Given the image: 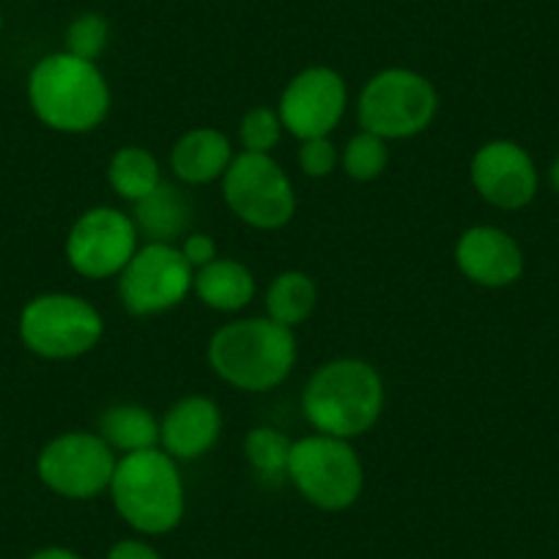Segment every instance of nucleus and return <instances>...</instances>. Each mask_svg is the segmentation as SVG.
Listing matches in <instances>:
<instances>
[{
    "label": "nucleus",
    "instance_id": "1",
    "mask_svg": "<svg viewBox=\"0 0 559 559\" xmlns=\"http://www.w3.org/2000/svg\"><path fill=\"white\" fill-rule=\"evenodd\" d=\"M384 406V384L362 359H335L310 376L302 395L305 417L324 437L357 439L368 433Z\"/></svg>",
    "mask_w": 559,
    "mask_h": 559
},
{
    "label": "nucleus",
    "instance_id": "2",
    "mask_svg": "<svg viewBox=\"0 0 559 559\" xmlns=\"http://www.w3.org/2000/svg\"><path fill=\"white\" fill-rule=\"evenodd\" d=\"M28 99L41 123L72 134L99 127L110 110V91L96 63L72 52H56L36 63Z\"/></svg>",
    "mask_w": 559,
    "mask_h": 559
},
{
    "label": "nucleus",
    "instance_id": "3",
    "mask_svg": "<svg viewBox=\"0 0 559 559\" xmlns=\"http://www.w3.org/2000/svg\"><path fill=\"white\" fill-rule=\"evenodd\" d=\"M297 362V341L288 326L272 319L225 324L209 341V365L236 390L266 392L286 381Z\"/></svg>",
    "mask_w": 559,
    "mask_h": 559
},
{
    "label": "nucleus",
    "instance_id": "4",
    "mask_svg": "<svg viewBox=\"0 0 559 559\" xmlns=\"http://www.w3.org/2000/svg\"><path fill=\"white\" fill-rule=\"evenodd\" d=\"M110 493L118 515L148 535L170 532L185 515V486L179 469L159 448L123 455L112 472Z\"/></svg>",
    "mask_w": 559,
    "mask_h": 559
},
{
    "label": "nucleus",
    "instance_id": "5",
    "mask_svg": "<svg viewBox=\"0 0 559 559\" xmlns=\"http://www.w3.org/2000/svg\"><path fill=\"white\" fill-rule=\"evenodd\" d=\"M288 477L310 504L321 510H346L362 493V464L346 439L305 437L292 444Z\"/></svg>",
    "mask_w": 559,
    "mask_h": 559
},
{
    "label": "nucleus",
    "instance_id": "6",
    "mask_svg": "<svg viewBox=\"0 0 559 559\" xmlns=\"http://www.w3.org/2000/svg\"><path fill=\"white\" fill-rule=\"evenodd\" d=\"M437 107V88L423 74L386 69L365 85L357 112L365 132L384 140H401L431 127Z\"/></svg>",
    "mask_w": 559,
    "mask_h": 559
},
{
    "label": "nucleus",
    "instance_id": "7",
    "mask_svg": "<svg viewBox=\"0 0 559 559\" xmlns=\"http://www.w3.org/2000/svg\"><path fill=\"white\" fill-rule=\"evenodd\" d=\"M20 337L39 357L72 359L99 343L102 316L80 297L45 294L23 308Z\"/></svg>",
    "mask_w": 559,
    "mask_h": 559
},
{
    "label": "nucleus",
    "instance_id": "8",
    "mask_svg": "<svg viewBox=\"0 0 559 559\" xmlns=\"http://www.w3.org/2000/svg\"><path fill=\"white\" fill-rule=\"evenodd\" d=\"M223 195L241 223L261 230L283 228L294 217L297 195L269 154H239L223 176Z\"/></svg>",
    "mask_w": 559,
    "mask_h": 559
},
{
    "label": "nucleus",
    "instance_id": "9",
    "mask_svg": "<svg viewBox=\"0 0 559 559\" xmlns=\"http://www.w3.org/2000/svg\"><path fill=\"white\" fill-rule=\"evenodd\" d=\"M192 266L179 247L148 241L123 266L118 297L134 316H152L176 308L192 288Z\"/></svg>",
    "mask_w": 559,
    "mask_h": 559
},
{
    "label": "nucleus",
    "instance_id": "10",
    "mask_svg": "<svg viewBox=\"0 0 559 559\" xmlns=\"http://www.w3.org/2000/svg\"><path fill=\"white\" fill-rule=\"evenodd\" d=\"M110 444L96 433H63L39 453L41 483L67 499H91L110 488L116 472Z\"/></svg>",
    "mask_w": 559,
    "mask_h": 559
},
{
    "label": "nucleus",
    "instance_id": "11",
    "mask_svg": "<svg viewBox=\"0 0 559 559\" xmlns=\"http://www.w3.org/2000/svg\"><path fill=\"white\" fill-rule=\"evenodd\" d=\"M138 252L134 219L118 209H91L72 225L67 239V258L83 277L105 280L121 274Z\"/></svg>",
    "mask_w": 559,
    "mask_h": 559
},
{
    "label": "nucleus",
    "instance_id": "12",
    "mask_svg": "<svg viewBox=\"0 0 559 559\" xmlns=\"http://www.w3.org/2000/svg\"><path fill=\"white\" fill-rule=\"evenodd\" d=\"M346 83L326 67L305 69L280 96V121L294 138H326L346 112Z\"/></svg>",
    "mask_w": 559,
    "mask_h": 559
},
{
    "label": "nucleus",
    "instance_id": "13",
    "mask_svg": "<svg viewBox=\"0 0 559 559\" xmlns=\"http://www.w3.org/2000/svg\"><path fill=\"white\" fill-rule=\"evenodd\" d=\"M472 185L497 209L526 206L537 192V170L530 154L510 140L486 143L472 159Z\"/></svg>",
    "mask_w": 559,
    "mask_h": 559
},
{
    "label": "nucleus",
    "instance_id": "14",
    "mask_svg": "<svg viewBox=\"0 0 559 559\" xmlns=\"http://www.w3.org/2000/svg\"><path fill=\"white\" fill-rule=\"evenodd\" d=\"M455 261L472 283L486 288L510 286L524 272V255L519 245L504 230L491 225L466 230L455 247Z\"/></svg>",
    "mask_w": 559,
    "mask_h": 559
},
{
    "label": "nucleus",
    "instance_id": "15",
    "mask_svg": "<svg viewBox=\"0 0 559 559\" xmlns=\"http://www.w3.org/2000/svg\"><path fill=\"white\" fill-rule=\"evenodd\" d=\"M223 428L217 403L203 395L181 397L159 423V444L174 461L201 459L214 448Z\"/></svg>",
    "mask_w": 559,
    "mask_h": 559
},
{
    "label": "nucleus",
    "instance_id": "16",
    "mask_svg": "<svg viewBox=\"0 0 559 559\" xmlns=\"http://www.w3.org/2000/svg\"><path fill=\"white\" fill-rule=\"evenodd\" d=\"M234 163L230 140L217 129H192L170 152V168L187 185H209Z\"/></svg>",
    "mask_w": 559,
    "mask_h": 559
},
{
    "label": "nucleus",
    "instance_id": "17",
    "mask_svg": "<svg viewBox=\"0 0 559 559\" xmlns=\"http://www.w3.org/2000/svg\"><path fill=\"white\" fill-rule=\"evenodd\" d=\"M192 219H195L192 203L179 187L159 185L143 201L134 203V228L148 241H159V245H174L176 239H185L192 228Z\"/></svg>",
    "mask_w": 559,
    "mask_h": 559
},
{
    "label": "nucleus",
    "instance_id": "18",
    "mask_svg": "<svg viewBox=\"0 0 559 559\" xmlns=\"http://www.w3.org/2000/svg\"><path fill=\"white\" fill-rule=\"evenodd\" d=\"M192 286L201 302L219 313H236L255 297V280L250 269L230 258H214L212 263L198 269Z\"/></svg>",
    "mask_w": 559,
    "mask_h": 559
},
{
    "label": "nucleus",
    "instance_id": "19",
    "mask_svg": "<svg viewBox=\"0 0 559 559\" xmlns=\"http://www.w3.org/2000/svg\"><path fill=\"white\" fill-rule=\"evenodd\" d=\"M99 437L110 444V450H121L123 455L140 453L159 444V423L148 408L121 403L102 414Z\"/></svg>",
    "mask_w": 559,
    "mask_h": 559
},
{
    "label": "nucleus",
    "instance_id": "20",
    "mask_svg": "<svg viewBox=\"0 0 559 559\" xmlns=\"http://www.w3.org/2000/svg\"><path fill=\"white\" fill-rule=\"evenodd\" d=\"M316 302H319L316 283L302 272L280 274V277L272 280V286L266 292L269 319L288 326V330L305 324L313 316Z\"/></svg>",
    "mask_w": 559,
    "mask_h": 559
},
{
    "label": "nucleus",
    "instance_id": "21",
    "mask_svg": "<svg viewBox=\"0 0 559 559\" xmlns=\"http://www.w3.org/2000/svg\"><path fill=\"white\" fill-rule=\"evenodd\" d=\"M107 179H110V187L118 198L132 203L143 201L148 192L163 185L157 159L140 146L118 148L116 157L110 159V168H107Z\"/></svg>",
    "mask_w": 559,
    "mask_h": 559
},
{
    "label": "nucleus",
    "instance_id": "22",
    "mask_svg": "<svg viewBox=\"0 0 559 559\" xmlns=\"http://www.w3.org/2000/svg\"><path fill=\"white\" fill-rule=\"evenodd\" d=\"M292 444L274 428H252L245 439V455L261 477H280L288 472Z\"/></svg>",
    "mask_w": 559,
    "mask_h": 559
},
{
    "label": "nucleus",
    "instance_id": "23",
    "mask_svg": "<svg viewBox=\"0 0 559 559\" xmlns=\"http://www.w3.org/2000/svg\"><path fill=\"white\" fill-rule=\"evenodd\" d=\"M390 163V148L386 140L373 132H359L348 140L346 154H343V168L354 181H373L384 174Z\"/></svg>",
    "mask_w": 559,
    "mask_h": 559
},
{
    "label": "nucleus",
    "instance_id": "24",
    "mask_svg": "<svg viewBox=\"0 0 559 559\" xmlns=\"http://www.w3.org/2000/svg\"><path fill=\"white\" fill-rule=\"evenodd\" d=\"M280 129H283V121H280V116L272 107H252V110L241 118V146L250 154H269L277 146Z\"/></svg>",
    "mask_w": 559,
    "mask_h": 559
},
{
    "label": "nucleus",
    "instance_id": "25",
    "mask_svg": "<svg viewBox=\"0 0 559 559\" xmlns=\"http://www.w3.org/2000/svg\"><path fill=\"white\" fill-rule=\"evenodd\" d=\"M107 45V23L99 14H83L74 20L72 28L67 34V47L72 56L83 58V61H94Z\"/></svg>",
    "mask_w": 559,
    "mask_h": 559
},
{
    "label": "nucleus",
    "instance_id": "26",
    "mask_svg": "<svg viewBox=\"0 0 559 559\" xmlns=\"http://www.w3.org/2000/svg\"><path fill=\"white\" fill-rule=\"evenodd\" d=\"M299 165H302L305 174L310 179H324L335 170L337 165V148L332 146L330 138H313L302 140V148H299Z\"/></svg>",
    "mask_w": 559,
    "mask_h": 559
},
{
    "label": "nucleus",
    "instance_id": "27",
    "mask_svg": "<svg viewBox=\"0 0 559 559\" xmlns=\"http://www.w3.org/2000/svg\"><path fill=\"white\" fill-rule=\"evenodd\" d=\"M179 250L187 258V263L198 269L206 266V263H212L217 258V245L206 234H187Z\"/></svg>",
    "mask_w": 559,
    "mask_h": 559
},
{
    "label": "nucleus",
    "instance_id": "28",
    "mask_svg": "<svg viewBox=\"0 0 559 559\" xmlns=\"http://www.w3.org/2000/svg\"><path fill=\"white\" fill-rule=\"evenodd\" d=\"M107 559H159V554L143 540H121L110 548Z\"/></svg>",
    "mask_w": 559,
    "mask_h": 559
},
{
    "label": "nucleus",
    "instance_id": "29",
    "mask_svg": "<svg viewBox=\"0 0 559 559\" xmlns=\"http://www.w3.org/2000/svg\"><path fill=\"white\" fill-rule=\"evenodd\" d=\"M28 559H80V557L74 551H69V548L52 546V548H41V551L31 554Z\"/></svg>",
    "mask_w": 559,
    "mask_h": 559
},
{
    "label": "nucleus",
    "instance_id": "30",
    "mask_svg": "<svg viewBox=\"0 0 559 559\" xmlns=\"http://www.w3.org/2000/svg\"><path fill=\"white\" fill-rule=\"evenodd\" d=\"M551 185H554V190L559 192V157H557V163L551 165Z\"/></svg>",
    "mask_w": 559,
    "mask_h": 559
},
{
    "label": "nucleus",
    "instance_id": "31",
    "mask_svg": "<svg viewBox=\"0 0 559 559\" xmlns=\"http://www.w3.org/2000/svg\"><path fill=\"white\" fill-rule=\"evenodd\" d=\"M0 28H3V20H0Z\"/></svg>",
    "mask_w": 559,
    "mask_h": 559
}]
</instances>
